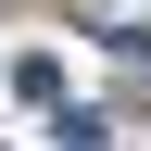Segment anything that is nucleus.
Returning a JSON list of instances; mask_svg holds the SVG:
<instances>
[{
	"instance_id": "1",
	"label": "nucleus",
	"mask_w": 151,
	"mask_h": 151,
	"mask_svg": "<svg viewBox=\"0 0 151 151\" xmlns=\"http://www.w3.org/2000/svg\"><path fill=\"white\" fill-rule=\"evenodd\" d=\"M13 101H38V113H63V63H50V50H25V63H13Z\"/></svg>"
}]
</instances>
